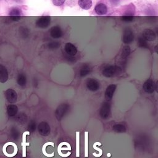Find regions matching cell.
<instances>
[{"label":"cell","instance_id":"9a60e30c","mask_svg":"<svg viewBox=\"0 0 158 158\" xmlns=\"http://www.w3.org/2000/svg\"><path fill=\"white\" fill-rule=\"evenodd\" d=\"M91 70V69L88 65L85 64L80 69V75L81 77H85V76L88 75L90 73Z\"/></svg>","mask_w":158,"mask_h":158},{"label":"cell","instance_id":"7c38bea8","mask_svg":"<svg viewBox=\"0 0 158 158\" xmlns=\"http://www.w3.org/2000/svg\"><path fill=\"white\" fill-rule=\"evenodd\" d=\"M50 35L53 38L58 39L63 36V31L59 27L54 26L51 29Z\"/></svg>","mask_w":158,"mask_h":158},{"label":"cell","instance_id":"30bf717a","mask_svg":"<svg viewBox=\"0 0 158 158\" xmlns=\"http://www.w3.org/2000/svg\"><path fill=\"white\" fill-rule=\"evenodd\" d=\"M65 51L68 55L74 56L77 53V49L75 46L70 43H66L65 45Z\"/></svg>","mask_w":158,"mask_h":158},{"label":"cell","instance_id":"52a82bcc","mask_svg":"<svg viewBox=\"0 0 158 158\" xmlns=\"http://www.w3.org/2000/svg\"><path fill=\"white\" fill-rule=\"evenodd\" d=\"M144 91L146 93H151L153 92L155 90L156 88V86H155V81L152 79L147 80L143 84V86Z\"/></svg>","mask_w":158,"mask_h":158},{"label":"cell","instance_id":"484cf974","mask_svg":"<svg viewBox=\"0 0 158 158\" xmlns=\"http://www.w3.org/2000/svg\"><path fill=\"white\" fill-rule=\"evenodd\" d=\"M11 19L13 21H19V20L21 18V17H17V16H13V17H10Z\"/></svg>","mask_w":158,"mask_h":158},{"label":"cell","instance_id":"7a4b0ae2","mask_svg":"<svg viewBox=\"0 0 158 158\" xmlns=\"http://www.w3.org/2000/svg\"><path fill=\"white\" fill-rule=\"evenodd\" d=\"M70 109V106L67 103L61 104L56 111V117L58 120L62 119Z\"/></svg>","mask_w":158,"mask_h":158},{"label":"cell","instance_id":"d4e9b609","mask_svg":"<svg viewBox=\"0 0 158 158\" xmlns=\"http://www.w3.org/2000/svg\"><path fill=\"white\" fill-rule=\"evenodd\" d=\"M53 3L55 5V6H61L64 3L65 0H52Z\"/></svg>","mask_w":158,"mask_h":158},{"label":"cell","instance_id":"44dd1931","mask_svg":"<svg viewBox=\"0 0 158 158\" xmlns=\"http://www.w3.org/2000/svg\"><path fill=\"white\" fill-rule=\"evenodd\" d=\"M27 134V135L29 134V132H24L23 135H22L23 141L22 143V146H23V156L24 157L25 156V146L29 145V143H26V142H25V136H26Z\"/></svg>","mask_w":158,"mask_h":158},{"label":"cell","instance_id":"ac0fdd59","mask_svg":"<svg viewBox=\"0 0 158 158\" xmlns=\"http://www.w3.org/2000/svg\"><path fill=\"white\" fill-rule=\"evenodd\" d=\"M9 17H13V16H17V17H21L22 13L20 9H19L17 8H13L11 11H10L9 13Z\"/></svg>","mask_w":158,"mask_h":158},{"label":"cell","instance_id":"5b68a950","mask_svg":"<svg viewBox=\"0 0 158 158\" xmlns=\"http://www.w3.org/2000/svg\"><path fill=\"white\" fill-rule=\"evenodd\" d=\"M38 129L40 134L42 136H47L50 134V126L46 122H41L38 125Z\"/></svg>","mask_w":158,"mask_h":158},{"label":"cell","instance_id":"ffe728a7","mask_svg":"<svg viewBox=\"0 0 158 158\" xmlns=\"http://www.w3.org/2000/svg\"><path fill=\"white\" fill-rule=\"evenodd\" d=\"M138 45L140 47L143 48H148V44H147V41L143 37H140L139 38L138 40Z\"/></svg>","mask_w":158,"mask_h":158},{"label":"cell","instance_id":"8fae6325","mask_svg":"<svg viewBox=\"0 0 158 158\" xmlns=\"http://www.w3.org/2000/svg\"><path fill=\"white\" fill-rule=\"evenodd\" d=\"M116 89V85L112 84L109 85L105 91V98L106 100L109 101L113 98L114 93Z\"/></svg>","mask_w":158,"mask_h":158},{"label":"cell","instance_id":"9c48e42d","mask_svg":"<svg viewBox=\"0 0 158 158\" xmlns=\"http://www.w3.org/2000/svg\"><path fill=\"white\" fill-rule=\"evenodd\" d=\"M143 37L146 41L152 42L156 40V35L153 30L151 29H146L143 32Z\"/></svg>","mask_w":158,"mask_h":158},{"label":"cell","instance_id":"5bb4252c","mask_svg":"<svg viewBox=\"0 0 158 158\" xmlns=\"http://www.w3.org/2000/svg\"><path fill=\"white\" fill-rule=\"evenodd\" d=\"M79 6L83 9L88 10L91 8L92 6V1L91 0H79Z\"/></svg>","mask_w":158,"mask_h":158},{"label":"cell","instance_id":"603a6c76","mask_svg":"<svg viewBox=\"0 0 158 158\" xmlns=\"http://www.w3.org/2000/svg\"><path fill=\"white\" fill-rule=\"evenodd\" d=\"M17 81H18V84L20 85L24 86L25 85V84H26V78H25V77L24 75L20 74L19 76Z\"/></svg>","mask_w":158,"mask_h":158},{"label":"cell","instance_id":"6da1fadb","mask_svg":"<svg viewBox=\"0 0 158 158\" xmlns=\"http://www.w3.org/2000/svg\"><path fill=\"white\" fill-rule=\"evenodd\" d=\"M120 72V68L116 65H108L103 70V75L106 77H112Z\"/></svg>","mask_w":158,"mask_h":158},{"label":"cell","instance_id":"e0dca14e","mask_svg":"<svg viewBox=\"0 0 158 158\" xmlns=\"http://www.w3.org/2000/svg\"><path fill=\"white\" fill-rule=\"evenodd\" d=\"M113 130L118 133H123L126 131V127L122 124H116L113 127Z\"/></svg>","mask_w":158,"mask_h":158},{"label":"cell","instance_id":"cb8c5ba5","mask_svg":"<svg viewBox=\"0 0 158 158\" xmlns=\"http://www.w3.org/2000/svg\"><path fill=\"white\" fill-rule=\"evenodd\" d=\"M121 19L124 22H131L134 20V16H130V15H129V16H124L121 17Z\"/></svg>","mask_w":158,"mask_h":158},{"label":"cell","instance_id":"277c9868","mask_svg":"<svg viewBox=\"0 0 158 158\" xmlns=\"http://www.w3.org/2000/svg\"><path fill=\"white\" fill-rule=\"evenodd\" d=\"M134 35L133 32L132 30L127 28L126 29L123 33V37H122V41L125 44H130L134 41Z\"/></svg>","mask_w":158,"mask_h":158},{"label":"cell","instance_id":"ba28073f","mask_svg":"<svg viewBox=\"0 0 158 158\" xmlns=\"http://www.w3.org/2000/svg\"><path fill=\"white\" fill-rule=\"evenodd\" d=\"M99 81L94 79H90L86 81V87L91 91H96L100 88Z\"/></svg>","mask_w":158,"mask_h":158},{"label":"cell","instance_id":"8992f818","mask_svg":"<svg viewBox=\"0 0 158 158\" xmlns=\"http://www.w3.org/2000/svg\"><path fill=\"white\" fill-rule=\"evenodd\" d=\"M51 22V17L49 16H42L39 18L36 22L37 26L42 28L45 29L49 26Z\"/></svg>","mask_w":158,"mask_h":158},{"label":"cell","instance_id":"2e32d148","mask_svg":"<svg viewBox=\"0 0 158 158\" xmlns=\"http://www.w3.org/2000/svg\"><path fill=\"white\" fill-rule=\"evenodd\" d=\"M8 79V72L4 66L0 65V80L3 81H6Z\"/></svg>","mask_w":158,"mask_h":158},{"label":"cell","instance_id":"d6986e66","mask_svg":"<svg viewBox=\"0 0 158 158\" xmlns=\"http://www.w3.org/2000/svg\"><path fill=\"white\" fill-rule=\"evenodd\" d=\"M130 53V48L129 46H125L122 49V58L125 59L129 56Z\"/></svg>","mask_w":158,"mask_h":158},{"label":"cell","instance_id":"4fadbf2b","mask_svg":"<svg viewBox=\"0 0 158 158\" xmlns=\"http://www.w3.org/2000/svg\"><path fill=\"white\" fill-rule=\"evenodd\" d=\"M95 11L96 13L98 15H104L107 13L108 9H107V7L104 4L100 3L96 5L95 8Z\"/></svg>","mask_w":158,"mask_h":158},{"label":"cell","instance_id":"7402d4cb","mask_svg":"<svg viewBox=\"0 0 158 158\" xmlns=\"http://www.w3.org/2000/svg\"><path fill=\"white\" fill-rule=\"evenodd\" d=\"M60 46H61L60 43L58 42H53L52 43H49L48 47L51 49H56L59 48L60 47Z\"/></svg>","mask_w":158,"mask_h":158},{"label":"cell","instance_id":"3957f363","mask_svg":"<svg viewBox=\"0 0 158 158\" xmlns=\"http://www.w3.org/2000/svg\"><path fill=\"white\" fill-rule=\"evenodd\" d=\"M110 112H111V106L109 103H104L101 106L100 112L101 118L103 119H107L109 117Z\"/></svg>","mask_w":158,"mask_h":158}]
</instances>
